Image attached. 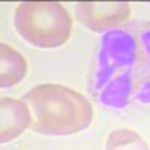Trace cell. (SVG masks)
Wrapping results in <instances>:
<instances>
[{
    "label": "cell",
    "instance_id": "cell-1",
    "mask_svg": "<svg viewBox=\"0 0 150 150\" xmlns=\"http://www.w3.org/2000/svg\"><path fill=\"white\" fill-rule=\"evenodd\" d=\"M30 128L44 135H72L90 126L93 108L80 92L62 84H39L24 93Z\"/></svg>",
    "mask_w": 150,
    "mask_h": 150
},
{
    "label": "cell",
    "instance_id": "cell-2",
    "mask_svg": "<svg viewBox=\"0 0 150 150\" xmlns=\"http://www.w3.org/2000/svg\"><path fill=\"white\" fill-rule=\"evenodd\" d=\"M17 33L38 48H57L69 41L72 18L59 2H24L15 8Z\"/></svg>",
    "mask_w": 150,
    "mask_h": 150
},
{
    "label": "cell",
    "instance_id": "cell-3",
    "mask_svg": "<svg viewBox=\"0 0 150 150\" xmlns=\"http://www.w3.org/2000/svg\"><path fill=\"white\" fill-rule=\"evenodd\" d=\"M75 14L87 29L102 32L126 21L131 15V6L126 2H80Z\"/></svg>",
    "mask_w": 150,
    "mask_h": 150
},
{
    "label": "cell",
    "instance_id": "cell-4",
    "mask_svg": "<svg viewBox=\"0 0 150 150\" xmlns=\"http://www.w3.org/2000/svg\"><path fill=\"white\" fill-rule=\"evenodd\" d=\"M30 126L29 108L23 101L2 98L0 102V140L8 143L18 137Z\"/></svg>",
    "mask_w": 150,
    "mask_h": 150
},
{
    "label": "cell",
    "instance_id": "cell-5",
    "mask_svg": "<svg viewBox=\"0 0 150 150\" xmlns=\"http://www.w3.org/2000/svg\"><path fill=\"white\" fill-rule=\"evenodd\" d=\"M27 74V60L11 45H0V86L3 89L15 86Z\"/></svg>",
    "mask_w": 150,
    "mask_h": 150
},
{
    "label": "cell",
    "instance_id": "cell-6",
    "mask_svg": "<svg viewBox=\"0 0 150 150\" xmlns=\"http://www.w3.org/2000/svg\"><path fill=\"white\" fill-rule=\"evenodd\" d=\"M105 150H150L144 138L131 129H116L107 137Z\"/></svg>",
    "mask_w": 150,
    "mask_h": 150
}]
</instances>
